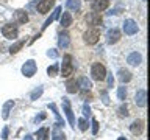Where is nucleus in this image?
Returning <instances> with one entry per match:
<instances>
[{"label": "nucleus", "instance_id": "30", "mask_svg": "<svg viewBox=\"0 0 150 140\" xmlns=\"http://www.w3.org/2000/svg\"><path fill=\"white\" fill-rule=\"evenodd\" d=\"M78 128L81 129V131H86L88 129V121L84 120V118H80L78 120Z\"/></svg>", "mask_w": 150, "mask_h": 140}, {"label": "nucleus", "instance_id": "27", "mask_svg": "<svg viewBox=\"0 0 150 140\" xmlns=\"http://www.w3.org/2000/svg\"><path fill=\"white\" fill-rule=\"evenodd\" d=\"M22 47H23V41H19L17 44H14L11 48H9V51H11V55H14V53H17V51L21 50Z\"/></svg>", "mask_w": 150, "mask_h": 140}, {"label": "nucleus", "instance_id": "9", "mask_svg": "<svg viewBox=\"0 0 150 140\" xmlns=\"http://www.w3.org/2000/svg\"><path fill=\"white\" fill-rule=\"evenodd\" d=\"M63 106H64V112H66V115H67V118H69V123L70 126H75V118H74V112L72 109H70V104H69V100L67 98H63Z\"/></svg>", "mask_w": 150, "mask_h": 140}, {"label": "nucleus", "instance_id": "26", "mask_svg": "<svg viewBox=\"0 0 150 140\" xmlns=\"http://www.w3.org/2000/svg\"><path fill=\"white\" fill-rule=\"evenodd\" d=\"M47 73H49V76H56V75H58V64L50 65V67L47 69Z\"/></svg>", "mask_w": 150, "mask_h": 140}, {"label": "nucleus", "instance_id": "32", "mask_svg": "<svg viewBox=\"0 0 150 140\" xmlns=\"http://www.w3.org/2000/svg\"><path fill=\"white\" fill-rule=\"evenodd\" d=\"M92 132H94V134L98 132V121H97L96 118L92 120Z\"/></svg>", "mask_w": 150, "mask_h": 140}, {"label": "nucleus", "instance_id": "28", "mask_svg": "<svg viewBox=\"0 0 150 140\" xmlns=\"http://www.w3.org/2000/svg\"><path fill=\"white\" fill-rule=\"evenodd\" d=\"M117 97H119V100H122V101L127 98V89H125L124 86L119 87V90H117Z\"/></svg>", "mask_w": 150, "mask_h": 140}, {"label": "nucleus", "instance_id": "33", "mask_svg": "<svg viewBox=\"0 0 150 140\" xmlns=\"http://www.w3.org/2000/svg\"><path fill=\"white\" fill-rule=\"evenodd\" d=\"M2 139H3V140L8 139V128H3V131H2Z\"/></svg>", "mask_w": 150, "mask_h": 140}, {"label": "nucleus", "instance_id": "12", "mask_svg": "<svg viewBox=\"0 0 150 140\" xmlns=\"http://www.w3.org/2000/svg\"><path fill=\"white\" fill-rule=\"evenodd\" d=\"M108 6H110V0H96L92 5L94 11H105Z\"/></svg>", "mask_w": 150, "mask_h": 140}, {"label": "nucleus", "instance_id": "20", "mask_svg": "<svg viewBox=\"0 0 150 140\" xmlns=\"http://www.w3.org/2000/svg\"><path fill=\"white\" fill-rule=\"evenodd\" d=\"M78 86L81 87L83 90H91L92 84H91V81H89L86 76H81V78H80V81H78Z\"/></svg>", "mask_w": 150, "mask_h": 140}, {"label": "nucleus", "instance_id": "37", "mask_svg": "<svg viewBox=\"0 0 150 140\" xmlns=\"http://www.w3.org/2000/svg\"><path fill=\"white\" fill-rule=\"evenodd\" d=\"M89 112H91V111H89V106L84 104V106H83V114H84V115H89Z\"/></svg>", "mask_w": 150, "mask_h": 140}, {"label": "nucleus", "instance_id": "10", "mask_svg": "<svg viewBox=\"0 0 150 140\" xmlns=\"http://www.w3.org/2000/svg\"><path fill=\"white\" fill-rule=\"evenodd\" d=\"M136 104L139 107H145V104H147V92H145L144 89H141V90H138V93H136Z\"/></svg>", "mask_w": 150, "mask_h": 140}, {"label": "nucleus", "instance_id": "1", "mask_svg": "<svg viewBox=\"0 0 150 140\" xmlns=\"http://www.w3.org/2000/svg\"><path fill=\"white\" fill-rule=\"evenodd\" d=\"M98 37H100V30H98L97 27L89 28V30L83 34V39H84V42H86L88 45L97 44V42H98Z\"/></svg>", "mask_w": 150, "mask_h": 140}, {"label": "nucleus", "instance_id": "16", "mask_svg": "<svg viewBox=\"0 0 150 140\" xmlns=\"http://www.w3.org/2000/svg\"><path fill=\"white\" fill-rule=\"evenodd\" d=\"M127 62H128L130 65H138L141 62V55L138 53V51H133V53L127 58Z\"/></svg>", "mask_w": 150, "mask_h": 140}, {"label": "nucleus", "instance_id": "17", "mask_svg": "<svg viewBox=\"0 0 150 140\" xmlns=\"http://www.w3.org/2000/svg\"><path fill=\"white\" fill-rule=\"evenodd\" d=\"M66 89H67L69 93L78 92V81H75V79H69V81L66 83Z\"/></svg>", "mask_w": 150, "mask_h": 140}, {"label": "nucleus", "instance_id": "14", "mask_svg": "<svg viewBox=\"0 0 150 140\" xmlns=\"http://www.w3.org/2000/svg\"><path fill=\"white\" fill-rule=\"evenodd\" d=\"M14 19H16V23H27V22H28L27 13H25V11H22V9L16 11V14H14Z\"/></svg>", "mask_w": 150, "mask_h": 140}, {"label": "nucleus", "instance_id": "31", "mask_svg": "<svg viewBox=\"0 0 150 140\" xmlns=\"http://www.w3.org/2000/svg\"><path fill=\"white\" fill-rule=\"evenodd\" d=\"M119 114H120L122 117H127V115H128V107H127V104H122V106L119 107Z\"/></svg>", "mask_w": 150, "mask_h": 140}, {"label": "nucleus", "instance_id": "29", "mask_svg": "<svg viewBox=\"0 0 150 140\" xmlns=\"http://www.w3.org/2000/svg\"><path fill=\"white\" fill-rule=\"evenodd\" d=\"M41 95H42V87H38L31 92V100H38Z\"/></svg>", "mask_w": 150, "mask_h": 140}, {"label": "nucleus", "instance_id": "34", "mask_svg": "<svg viewBox=\"0 0 150 140\" xmlns=\"http://www.w3.org/2000/svg\"><path fill=\"white\" fill-rule=\"evenodd\" d=\"M47 55H49L50 58H56V56H58V53H56L55 50H49V51H47Z\"/></svg>", "mask_w": 150, "mask_h": 140}, {"label": "nucleus", "instance_id": "13", "mask_svg": "<svg viewBox=\"0 0 150 140\" xmlns=\"http://www.w3.org/2000/svg\"><path fill=\"white\" fill-rule=\"evenodd\" d=\"M142 128H144V121L142 120H136V121H133V125L130 126V131L134 135H138V134L142 132Z\"/></svg>", "mask_w": 150, "mask_h": 140}, {"label": "nucleus", "instance_id": "21", "mask_svg": "<svg viewBox=\"0 0 150 140\" xmlns=\"http://www.w3.org/2000/svg\"><path fill=\"white\" fill-rule=\"evenodd\" d=\"M59 13H61V6H58V8L55 9V11H53V14H52V17H50V19H47V22L44 23V25H42V28H47V27H49L52 22L55 20V19H58V17H59Z\"/></svg>", "mask_w": 150, "mask_h": 140}, {"label": "nucleus", "instance_id": "19", "mask_svg": "<svg viewBox=\"0 0 150 140\" xmlns=\"http://www.w3.org/2000/svg\"><path fill=\"white\" fill-rule=\"evenodd\" d=\"M11 107H14V101L13 100H9L5 103V106H3V109H2V117L5 120L8 118V115H9V111H11Z\"/></svg>", "mask_w": 150, "mask_h": 140}, {"label": "nucleus", "instance_id": "18", "mask_svg": "<svg viewBox=\"0 0 150 140\" xmlns=\"http://www.w3.org/2000/svg\"><path fill=\"white\" fill-rule=\"evenodd\" d=\"M61 25L64 28H67L72 25V14L70 13H63V17H61Z\"/></svg>", "mask_w": 150, "mask_h": 140}, {"label": "nucleus", "instance_id": "36", "mask_svg": "<svg viewBox=\"0 0 150 140\" xmlns=\"http://www.w3.org/2000/svg\"><path fill=\"white\" fill-rule=\"evenodd\" d=\"M112 84H114V78H112V75H110V76H108V86H112Z\"/></svg>", "mask_w": 150, "mask_h": 140}, {"label": "nucleus", "instance_id": "24", "mask_svg": "<svg viewBox=\"0 0 150 140\" xmlns=\"http://www.w3.org/2000/svg\"><path fill=\"white\" fill-rule=\"evenodd\" d=\"M47 134H49V128H41L36 132V137H38V140H45L47 139Z\"/></svg>", "mask_w": 150, "mask_h": 140}, {"label": "nucleus", "instance_id": "15", "mask_svg": "<svg viewBox=\"0 0 150 140\" xmlns=\"http://www.w3.org/2000/svg\"><path fill=\"white\" fill-rule=\"evenodd\" d=\"M66 6H67L69 11H78L81 8V0H67Z\"/></svg>", "mask_w": 150, "mask_h": 140}, {"label": "nucleus", "instance_id": "5", "mask_svg": "<svg viewBox=\"0 0 150 140\" xmlns=\"http://www.w3.org/2000/svg\"><path fill=\"white\" fill-rule=\"evenodd\" d=\"M22 73L25 75L27 78H31L33 75L36 73V64H35V61H27L25 64L22 65Z\"/></svg>", "mask_w": 150, "mask_h": 140}, {"label": "nucleus", "instance_id": "4", "mask_svg": "<svg viewBox=\"0 0 150 140\" xmlns=\"http://www.w3.org/2000/svg\"><path fill=\"white\" fill-rule=\"evenodd\" d=\"M2 34L6 37V39H16L17 37V27L13 25V23H6V25H3L2 28Z\"/></svg>", "mask_w": 150, "mask_h": 140}, {"label": "nucleus", "instance_id": "6", "mask_svg": "<svg viewBox=\"0 0 150 140\" xmlns=\"http://www.w3.org/2000/svg\"><path fill=\"white\" fill-rule=\"evenodd\" d=\"M138 23H136L134 20H131V19H128V20H125V23H124V31H125V34H128V36H131V34H136L138 33Z\"/></svg>", "mask_w": 150, "mask_h": 140}, {"label": "nucleus", "instance_id": "25", "mask_svg": "<svg viewBox=\"0 0 150 140\" xmlns=\"http://www.w3.org/2000/svg\"><path fill=\"white\" fill-rule=\"evenodd\" d=\"M52 140H66L64 132H61V131L58 129V126H56V129L53 131V137H52Z\"/></svg>", "mask_w": 150, "mask_h": 140}, {"label": "nucleus", "instance_id": "23", "mask_svg": "<svg viewBox=\"0 0 150 140\" xmlns=\"http://www.w3.org/2000/svg\"><path fill=\"white\" fill-rule=\"evenodd\" d=\"M58 44H59L61 48H66V47H69V34H66V33H63V34L59 36Z\"/></svg>", "mask_w": 150, "mask_h": 140}, {"label": "nucleus", "instance_id": "22", "mask_svg": "<svg viewBox=\"0 0 150 140\" xmlns=\"http://www.w3.org/2000/svg\"><path fill=\"white\" fill-rule=\"evenodd\" d=\"M119 79H120L122 84L128 83L130 79H131V73L128 72V70H119Z\"/></svg>", "mask_w": 150, "mask_h": 140}, {"label": "nucleus", "instance_id": "35", "mask_svg": "<svg viewBox=\"0 0 150 140\" xmlns=\"http://www.w3.org/2000/svg\"><path fill=\"white\" fill-rule=\"evenodd\" d=\"M102 97H103V104H106V106H108V104H110V100H108V95H106L105 92H103V95H102Z\"/></svg>", "mask_w": 150, "mask_h": 140}, {"label": "nucleus", "instance_id": "7", "mask_svg": "<svg viewBox=\"0 0 150 140\" xmlns=\"http://www.w3.org/2000/svg\"><path fill=\"white\" fill-rule=\"evenodd\" d=\"M53 5H55V0H41V2L38 3V13L47 14Z\"/></svg>", "mask_w": 150, "mask_h": 140}, {"label": "nucleus", "instance_id": "11", "mask_svg": "<svg viewBox=\"0 0 150 140\" xmlns=\"http://www.w3.org/2000/svg\"><path fill=\"white\" fill-rule=\"evenodd\" d=\"M108 44H116L117 41L120 39V31L117 28H112V30L108 31Z\"/></svg>", "mask_w": 150, "mask_h": 140}, {"label": "nucleus", "instance_id": "8", "mask_svg": "<svg viewBox=\"0 0 150 140\" xmlns=\"http://www.w3.org/2000/svg\"><path fill=\"white\" fill-rule=\"evenodd\" d=\"M86 22L89 23V25H92V27L102 25V16H100V13H89L88 16H86Z\"/></svg>", "mask_w": 150, "mask_h": 140}, {"label": "nucleus", "instance_id": "38", "mask_svg": "<svg viewBox=\"0 0 150 140\" xmlns=\"http://www.w3.org/2000/svg\"><path fill=\"white\" fill-rule=\"evenodd\" d=\"M23 140H33V139L30 137V135H27V137H25V139H23Z\"/></svg>", "mask_w": 150, "mask_h": 140}, {"label": "nucleus", "instance_id": "3", "mask_svg": "<svg viewBox=\"0 0 150 140\" xmlns=\"http://www.w3.org/2000/svg\"><path fill=\"white\" fill-rule=\"evenodd\" d=\"M74 72V65H72V56L70 55H66L64 59H63V65H61V75L64 78H69Z\"/></svg>", "mask_w": 150, "mask_h": 140}, {"label": "nucleus", "instance_id": "39", "mask_svg": "<svg viewBox=\"0 0 150 140\" xmlns=\"http://www.w3.org/2000/svg\"><path fill=\"white\" fill-rule=\"evenodd\" d=\"M117 140H127L125 137H119V139H117Z\"/></svg>", "mask_w": 150, "mask_h": 140}, {"label": "nucleus", "instance_id": "2", "mask_svg": "<svg viewBox=\"0 0 150 140\" xmlns=\"http://www.w3.org/2000/svg\"><path fill=\"white\" fill-rule=\"evenodd\" d=\"M91 76H92V79H96V81H103V79L106 78L105 65L100 64V62H96L91 69Z\"/></svg>", "mask_w": 150, "mask_h": 140}]
</instances>
